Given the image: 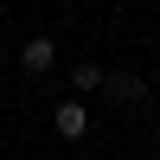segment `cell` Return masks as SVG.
Returning <instances> with one entry per match:
<instances>
[{"instance_id":"7a4b0ae2","label":"cell","mask_w":160,"mask_h":160,"mask_svg":"<svg viewBox=\"0 0 160 160\" xmlns=\"http://www.w3.org/2000/svg\"><path fill=\"white\" fill-rule=\"evenodd\" d=\"M19 64H26L32 77H45L51 64H58V45H51V38H26V45H19Z\"/></svg>"},{"instance_id":"277c9868","label":"cell","mask_w":160,"mask_h":160,"mask_svg":"<svg viewBox=\"0 0 160 160\" xmlns=\"http://www.w3.org/2000/svg\"><path fill=\"white\" fill-rule=\"evenodd\" d=\"M102 77H109L102 64H77V71H71V90H77V96H90V90H102Z\"/></svg>"},{"instance_id":"6da1fadb","label":"cell","mask_w":160,"mask_h":160,"mask_svg":"<svg viewBox=\"0 0 160 160\" xmlns=\"http://www.w3.org/2000/svg\"><path fill=\"white\" fill-rule=\"evenodd\" d=\"M51 128H58L64 141H83V135H90V109H83L77 96H71V102H58V109H51Z\"/></svg>"},{"instance_id":"3957f363","label":"cell","mask_w":160,"mask_h":160,"mask_svg":"<svg viewBox=\"0 0 160 160\" xmlns=\"http://www.w3.org/2000/svg\"><path fill=\"white\" fill-rule=\"evenodd\" d=\"M102 90H109L115 102H141V96H148V83H141L135 71H109V77H102Z\"/></svg>"}]
</instances>
